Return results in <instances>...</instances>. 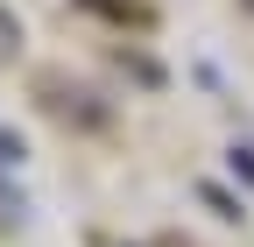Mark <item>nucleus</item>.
I'll list each match as a JSON object with an SVG mask.
<instances>
[{"instance_id": "nucleus-1", "label": "nucleus", "mask_w": 254, "mask_h": 247, "mask_svg": "<svg viewBox=\"0 0 254 247\" xmlns=\"http://www.w3.org/2000/svg\"><path fill=\"white\" fill-rule=\"evenodd\" d=\"M7 163H21V134H7V127H0V170H7Z\"/></svg>"}]
</instances>
